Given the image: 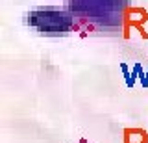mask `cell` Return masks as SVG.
I'll list each match as a JSON object with an SVG mask.
<instances>
[]
</instances>
